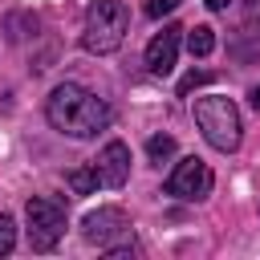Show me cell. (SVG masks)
I'll use <instances>...</instances> for the list:
<instances>
[{
    "label": "cell",
    "instance_id": "1",
    "mask_svg": "<svg viewBox=\"0 0 260 260\" xmlns=\"http://www.w3.org/2000/svg\"><path fill=\"white\" fill-rule=\"evenodd\" d=\"M45 118L65 138H93L98 130H106L114 122V110L93 89H85L81 81H61L45 98Z\"/></svg>",
    "mask_w": 260,
    "mask_h": 260
},
{
    "label": "cell",
    "instance_id": "2",
    "mask_svg": "<svg viewBox=\"0 0 260 260\" xmlns=\"http://www.w3.org/2000/svg\"><path fill=\"white\" fill-rule=\"evenodd\" d=\"M191 114H195V126H199V134L207 138V146H211V150H219V154L240 150L244 122H240V110H236V102H232V98H223V93L195 98Z\"/></svg>",
    "mask_w": 260,
    "mask_h": 260
},
{
    "label": "cell",
    "instance_id": "3",
    "mask_svg": "<svg viewBox=\"0 0 260 260\" xmlns=\"http://www.w3.org/2000/svg\"><path fill=\"white\" fill-rule=\"evenodd\" d=\"M130 32V12L122 0H89L85 8V32H81V45L85 53L93 57H106L114 53Z\"/></svg>",
    "mask_w": 260,
    "mask_h": 260
},
{
    "label": "cell",
    "instance_id": "4",
    "mask_svg": "<svg viewBox=\"0 0 260 260\" xmlns=\"http://www.w3.org/2000/svg\"><path fill=\"white\" fill-rule=\"evenodd\" d=\"M28 219V244L32 252H53L65 236V199L57 195H32L24 207Z\"/></svg>",
    "mask_w": 260,
    "mask_h": 260
},
{
    "label": "cell",
    "instance_id": "5",
    "mask_svg": "<svg viewBox=\"0 0 260 260\" xmlns=\"http://www.w3.org/2000/svg\"><path fill=\"white\" fill-rule=\"evenodd\" d=\"M211 187H215V175H211V167L203 162V158H179L175 162V171L167 175V195H175V199H187V203H199V199H207L211 195Z\"/></svg>",
    "mask_w": 260,
    "mask_h": 260
},
{
    "label": "cell",
    "instance_id": "6",
    "mask_svg": "<svg viewBox=\"0 0 260 260\" xmlns=\"http://www.w3.org/2000/svg\"><path fill=\"white\" fill-rule=\"evenodd\" d=\"M81 236H85L89 244L106 248V244H114L118 236H130V219H126L122 207H98V211H89V215L81 219Z\"/></svg>",
    "mask_w": 260,
    "mask_h": 260
},
{
    "label": "cell",
    "instance_id": "7",
    "mask_svg": "<svg viewBox=\"0 0 260 260\" xmlns=\"http://www.w3.org/2000/svg\"><path fill=\"white\" fill-rule=\"evenodd\" d=\"M183 32H187V28H179V24H162V32L150 37V45H146V69H150L154 77H167V73L175 69Z\"/></svg>",
    "mask_w": 260,
    "mask_h": 260
},
{
    "label": "cell",
    "instance_id": "8",
    "mask_svg": "<svg viewBox=\"0 0 260 260\" xmlns=\"http://www.w3.org/2000/svg\"><path fill=\"white\" fill-rule=\"evenodd\" d=\"M93 171H98V183L102 187H122L126 179H130V150H126V142H106L102 146V154L93 158Z\"/></svg>",
    "mask_w": 260,
    "mask_h": 260
},
{
    "label": "cell",
    "instance_id": "9",
    "mask_svg": "<svg viewBox=\"0 0 260 260\" xmlns=\"http://www.w3.org/2000/svg\"><path fill=\"white\" fill-rule=\"evenodd\" d=\"M65 183H69V191H73V195H93V191L102 187L93 167H73V171L65 175Z\"/></svg>",
    "mask_w": 260,
    "mask_h": 260
},
{
    "label": "cell",
    "instance_id": "10",
    "mask_svg": "<svg viewBox=\"0 0 260 260\" xmlns=\"http://www.w3.org/2000/svg\"><path fill=\"white\" fill-rule=\"evenodd\" d=\"M187 49H191V57H207L215 49V28H207V24L187 28Z\"/></svg>",
    "mask_w": 260,
    "mask_h": 260
},
{
    "label": "cell",
    "instance_id": "11",
    "mask_svg": "<svg viewBox=\"0 0 260 260\" xmlns=\"http://www.w3.org/2000/svg\"><path fill=\"white\" fill-rule=\"evenodd\" d=\"M175 150H179V146H175V138H171V134H150V138H146V158H150V162H158V167H162Z\"/></svg>",
    "mask_w": 260,
    "mask_h": 260
},
{
    "label": "cell",
    "instance_id": "12",
    "mask_svg": "<svg viewBox=\"0 0 260 260\" xmlns=\"http://www.w3.org/2000/svg\"><path fill=\"white\" fill-rule=\"evenodd\" d=\"M16 248V223H12V215H0V256H8Z\"/></svg>",
    "mask_w": 260,
    "mask_h": 260
},
{
    "label": "cell",
    "instance_id": "13",
    "mask_svg": "<svg viewBox=\"0 0 260 260\" xmlns=\"http://www.w3.org/2000/svg\"><path fill=\"white\" fill-rule=\"evenodd\" d=\"M102 252H106L110 260H126V256H138V244H134V236H126L122 244H106Z\"/></svg>",
    "mask_w": 260,
    "mask_h": 260
},
{
    "label": "cell",
    "instance_id": "14",
    "mask_svg": "<svg viewBox=\"0 0 260 260\" xmlns=\"http://www.w3.org/2000/svg\"><path fill=\"white\" fill-rule=\"evenodd\" d=\"M183 0H146V16L150 20H158V16H167V12H175Z\"/></svg>",
    "mask_w": 260,
    "mask_h": 260
},
{
    "label": "cell",
    "instance_id": "15",
    "mask_svg": "<svg viewBox=\"0 0 260 260\" xmlns=\"http://www.w3.org/2000/svg\"><path fill=\"white\" fill-rule=\"evenodd\" d=\"M211 81V73H203V69H195V73H187L183 81H179V93H191L195 85H207Z\"/></svg>",
    "mask_w": 260,
    "mask_h": 260
},
{
    "label": "cell",
    "instance_id": "16",
    "mask_svg": "<svg viewBox=\"0 0 260 260\" xmlns=\"http://www.w3.org/2000/svg\"><path fill=\"white\" fill-rule=\"evenodd\" d=\"M228 4H232V0H207V8H211V12H228Z\"/></svg>",
    "mask_w": 260,
    "mask_h": 260
},
{
    "label": "cell",
    "instance_id": "17",
    "mask_svg": "<svg viewBox=\"0 0 260 260\" xmlns=\"http://www.w3.org/2000/svg\"><path fill=\"white\" fill-rule=\"evenodd\" d=\"M252 106H256V110H260V85H256V89H252Z\"/></svg>",
    "mask_w": 260,
    "mask_h": 260
},
{
    "label": "cell",
    "instance_id": "18",
    "mask_svg": "<svg viewBox=\"0 0 260 260\" xmlns=\"http://www.w3.org/2000/svg\"><path fill=\"white\" fill-rule=\"evenodd\" d=\"M248 8H252V12H260V0H248Z\"/></svg>",
    "mask_w": 260,
    "mask_h": 260
}]
</instances>
